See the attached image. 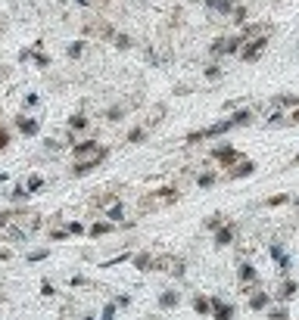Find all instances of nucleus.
Listing matches in <instances>:
<instances>
[{"label":"nucleus","instance_id":"nucleus-35","mask_svg":"<svg viewBox=\"0 0 299 320\" xmlns=\"http://www.w3.org/2000/svg\"><path fill=\"white\" fill-rule=\"evenodd\" d=\"M81 50H84V47H81V44H72V47H69V56H72V59H75V56H81Z\"/></svg>","mask_w":299,"mask_h":320},{"label":"nucleus","instance_id":"nucleus-38","mask_svg":"<svg viewBox=\"0 0 299 320\" xmlns=\"http://www.w3.org/2000/svg\"><path fill=\"white\" fill-rule=\"evenodd\" d=\"M34 63H38V65H47V63H50V59H47V56H44V53H34Z\"/></svg>","mask_w":299,"mask_h":320},{"label":"nucleus","instance_id":"nucleus-20","mask_svg":"<svg viewBox=\"0 0 299 320\" xmlns=\"http://www.w3.org/2000/svg\"><path fill=\"white\" fill-rule=\"evenodd\" d=\"M112 230V224H94V227H90V236H106Z\"/></svg>","mask_w":299,"mask_h":320},{"label":"nucleus","instance_id":"nucleus-45","mask_svg":"<svg viewBox=\"0 0 299 320\" xmlns=\"http://www.w3.org/2000/svg\"><path fill=\"white\" fill-rule=\"evenodd\" d=\"M0 78H3V68H0Z\"/></svg>","mask_w":299,"mask_h":320},{"label":"nucleus","instance_id":"nucleus-5","mask_svg":"<svg viewBox=\"0 0 299 320\" xmlns=\"http://www.w3.org/2000/svg\"><path fill=\"white\" fill-rule=\"evenodd\" d=\"M212 156L222 162V165H234V162H240V156H237V149H231V146H218Z\"/></svg>","mask_w":299,"mask_h":320},{"label":"nucleus","instance_id":"nucleus-10","mask_svg":"<svg viewBox=\"0 0 299 320\" xmlns=\"http://www.w3.org/2000/svg\"><path fill=\"white\" fill-rule=\"evenodd\" d=\"M268 302H271L268 292H256V295L249 299V308H252V311H262V308H268Z\"/></svg>","mask_w":299,"mask_h":320},{"label":"nucleus","instance_id":"nucleus-17","mask_svg":"<svg viewBox=\"0 0 299 320\" xmlns=\"http://www.w3.org/2000/svg\"><path fill=\"white\" fill-rule=\"evenodd\" d=\"M122 215H125V208H122V202H112V208L106 211V218H109V221H122Z\"/></svg>","mask_w":299,"mask_h":320},{"label":"nucleus","instance_id":"nucleus-28","mask_svg":"<svg viewBox=\"0 0 299 320\" xmlns=\"http://www.w3.org/2000/svg\"><path fill=\"white\" fill-rule=\"evenodd\" d=\"M206 227H212V230H218V227H222V215H212L209 221H206Z\"/></svg>","mask_w":299,"mask_h":320},{"label":"nucleus","instance_id":"nucleus-11","mask_svg":"<svg viewBox=\"0 0 299 320\" xmlns=\"http://www.w3.org/2000/svg\"><path fill=\"white\" fill-rule=\"evenodd\" d=\"M181 302V295L175 292V289H168V292H162V295H159V308H175Z\"/></svg>","mask_w":299,"mask_h":320},{"label":"nucleus","instance_id":"nucleus-40","mask_svg":"<svg viewBox=\"0 0 299 320\" xmlns=\"http://www.w3.org/2000/svg\"><path fill=\"white\" fill-rule=\"evenodd\" d=\"M50 240H56V243L66 240V230H53V233H50Z\"/></svg>","mask_w":299,"mask_h":320},{"label":"nucleus","instance_id":"nucleus-42","mask_svg":"<svg viewBox=\"0 0 299 320\" xmlns=\"http://www.w3.org/2000/svg\"><path fill=\"white\" fill-rule=\"evenodd\" d=\"M81 320H97V317H94V314H84V317H81Z\"/></svg>","mask_w":299,"mask_h":320},{"label":"nucleus","instance_id":"nucleus-16","mask_svg":"<svg viewBox=\"0 0 299 320\" xmlns=\"http://www.w3.org/2000/svg\"><path fill=\"white\" fill-rule=\"evenodd\" d=\"M41 187H44V177H38V174H31V177H28V184H25L28 193H38Z\"/></svg>","mask_w":299,"mask_h":320},{"label":"nucleus","instance_id":"nucleus-18","mask_svg":"<svg viewBox=\"0 0 299 320\" xmlns=\"http://www.w3.org/2000/svg\"><path fill=\"white\" fill-rule=\"evenodd\" d=\"M134 264L141 267V270H150V267H153V258H150V255H137V258H134Z\"/></svg>","mask_w":299,"mask_h":320},{"label":"nucleus","instance_id":"nucleus-2","mask_svg":"<svg viewBox=\"0 0 299 320\" xmlns=\"http://www.w3.org/2000/svg\"><path fill=\"white\" fill-rule=\"evenodd\" d=\"M100 159H106V149H103V152H97V156L78 159V162H75V168H72V174H75V177H81V174H87L90 168H97V165H100Z\"/></svg>","mask_w":299,"mask_h":320},{"label":"nucleus","instance_id":"nucleus-29","mask_svg":"<svg viewBox=\"0 0 299 320\" xmlns=\"http://www.w3.org/2000/svg\"><path fill=\"white\" fill-rule=\"evenodd\" d=\"M218 75H222V68H218V65H209V68H206V78H209V81H215Z\"/></svg>","mask_w":299,"mask_h":320},{"label":"nucleus","instance_id":"nucleus-27","mask_svg":"<svg viewBox=\"0 0 299 320\" xmlns=\"http://www.w3.org/2000/svg\"><path fill=\"white\" fill-rule=\"evenodd\" d=\"M44 258H47V249H38V252L28 255V261H44Z\"/></svg>","mask_w":299,"mask_h":320},{"label":"nucleus","instance_id":"nucleus-19","mask_svg":"<svg viewBox=\"0 0 299 320\" xmlns=\"http://www.w3.org/2000/svg\"><path fill=\"white\" fill-rule=\"evenodd\" d=\"M31 193H28V190L25 187H13V193H9V199H16V202H22V199H28Z\"/></svg>","mask_w":299,"mask_h":320},{"label":"nucleus","instance_id":"nucleus-23","mask_svg":"<svg viewBox=\"0 0 299 320\" xmlns=\"http://www.w3.org/2000/svg\"><path fill=\"white\" fill-rule=\"evenodd\" d=\"M231 122H234V125H249V122H252V112H237Z\"/></svg>","mask_w":299,"mask_h":320},{"label":"nucleus","instance_id":"nucleus-4","mask_svg":"<svg viewBox=\"0 0 299 320\" xmlns=\"http://www.w3.org/2000/svg\"><path fill=\"white\" fill-rule=\"evenodd\" d=\"M16 128L25 137H34V134L41 131V122H38V118H25V115H22V118H16Z\"/></svg>","mask_w":299,"mask_h":320},{"label":"nucleus","instance_id":"nucleus-3","mask_svg":"<svg viewBox=\"0 0 299 320\" xmlns=\"http://www.w3.org/2000/svg\"><path fill=\"white\" fill-rule=\"evenodd\" d=\"M97 152H103V149H100V143H94V140L75 143V159H87V156H97Z\"/></svg>","mask_w":299,"mask_h":320},{"label":"nucleus","instance_id":"nucleus-39","mask_svg":"<svg viewBox=\"0 0 299 320\" xmlns=\"http://www.w3.org/2000/svg\"><path fill=\"white\" fill-rule=\"evenodd\" d=\"M6 143H9V134H6V131H3V128H0V149H3V146H6Z\"/></svg>","mask_w":299,"mask_h":320},{"label":"nucleus","instance_id":"nucleus-9","mask_svg":"<svg viewBox=\"0 0 299 320\" xmlns=\"http://www.w3.org/2000/svg\"><path fill=\"white\" fill-rule=\"evenodd\" d=\"M296 289H299V283H293V280H287L284 286H281V292H274V295H278L281 302H290L293 295H296Z\"/></svg>","mask_w":299,"mask_h":320},{"label":"nucleus","instance_id":"nucleus-22","mask_svg":"<svg viewBox=\"0 0 299 320\" xmlns=\"http://www.w3.org/2000/svg\"><path fill=\"white\" fill-rule=\"evenodd\" d=\"M144 137H147V131H144V128H134V131L128 134V143H141Z\"/></svg>","mask_w":299,"mask_h":320},{"label":"nucleus","instance_id":"nucleus-24","mask_svg":"<svg viewBox=\"0 0 299 320\" xmlns=\"http://www.w3.org/2000/svg\"><path fill=\"white\" fill-rule=\"evenodd\" d=\"M116 47H119V50H128V47H131V38H128V34H116Z\"/></svg>","mask_w":299,"mask_h":320},{"label":"nucleus","instance_id":"nucleus-25","mask_svg":"<svg viewBox=\"0 0 299 320\" xmlns=\"http://www.w3.org/2000/svg\"><path fill=\"white\" fill-rule=\"evenodd\" d=\"M116 308H119V305H106V308H103V317H100V320H116Z\"/></svg>","mask_w":299,"mask_h":320},{"label":"nucleus","instance_id":"nucleus-36","mask_svg":"<svg viewBox=\"0 0 299 320\" xmlns=\"http://www.w3.org/2000/svg\"><path fill=\"white\" fill-rule=\"evenodd\" d=\"M234 19H237V22H246V9H243V6L234 9Z\"/></svg>","mask_w":299,"mask_h":320},{"label":"nucleus","instance_id":"nucleus-33","mask_svg":"<svg viewBox=\"0 0 299 320\" xmlns=\"http://www.w3.org/2000/svg\"><path fill=\"white\" fill-rule=\"evenodd\" d=\"M278 264H281V267H278V270H281V274H287V270H290V267H293V264H290V258H287V255L281 258V261H278Z\"/></svg>","mask_w":299,"mask_h":320},{"label":"nucleus","instance_id":"nucleus-30","mask_svg":"<svg viewBox=\"0 0 299 320\" xmlns=\"http://www.w3.org/2000/svg\"><path fill=\"white\" fill-rule=\"evenodd\" d=\"M66 233H84V227H81V224H78V221H72V224H69V227H66Z\"/></svg>","mask_w":299,"mask_h":320},{"label":"nucleus","instance_id":"nucleus-37","mask_svg":"<svg viewBox=\"0 0 299 320\" xmlns=\"http://www.w3.org/2000/svg\"><path fill=\"white\" fill-rule=\"evenodd\" d=\"M38 100H41L38 93H28V97H25V106H38Z\"/></svg>","mask_w":299,"mask_h":320},{"label":"nucleus","instance_id":"nucleus-1","mask_svg":"<svg viewBox=\"0 0 299 320\" xmlns=\"http://www.w3.org/2000/svg\"><path fill=\"white\" fill-rule=\"evenodd\" d=\"M265 47H268V34H259V38L249 41V47H243V50H240V56H243L246 63H252V59L262 56V50H265Z\"/></svg>","mask_w":299,"mask_h":320},{"label":"nucleus","instance_id":"nucleus-41","mask_svg":"<svg viewBox=\"0 0 299 320\" xmlns=\"http://www.w3.org/2000/svg\"><path fill=\"white\" fill-rule=\"evenodd\" d=\"M116 305H122V308H125V305H131V295H119Z\"/></svg>","mask_w":299,"mask_h":320},{"label":"nucleus","instance_id":"nucleus-14","mask_svg":"<svg viewBox=\"0 0 299 320\" xmlns=\"http://www.w3.org/2000/svg\"><path fill=\"white\" fill-rule=\"evenodd\" d=\"M193 308H197V314L200 317H206L212 311V305H209V299H203V295H197V299H193Z\"/></svg>","mask_w":299,"mask_h":320},{"label":"nucleus","instance_id":"nucleus-26","mask_svg":"<svg viewBox=\"0 0 299 320\" xmlns=\"http://www.w3.org/2000/svg\"><path fill=\"white\" fill-rule=\"evenodd\" d=\"M41 295H47V299H50V295H56L53 283H47V280H44V283H41Z\"/></svg>","mask_w":299,"mask_h":320},{"label":"nucleus","instance_id":"nucleus-31","mask_svg":"<svg viewBox=\"0 0 299 320\" xmlns=\"http://www.w3.org/2000/svg\"><path fill=\"white\" fill-rule=\"evenodd\" d=\"M271 258H274V261H281V258H284V249H281L278 243H274V246H271Z\"/></svg>","mask_w":299,"mask_h":320},{"label":"nucleus","instance_id":"nucleus-43","mask_svg":"<svg viewBox=\"0 0 299 320\" xmlns=\"http://www.w3.org/2000/svg\"><path fill=\"white\" fill-rule=\"evenodd\" d=\"M290 118H296V122H299V109H296V112H293V115H290Z\"/></svg>","mask_w":299,"mask_h":320},{"label":"nucleus","instance_id":"nucleus-32","mask_svg":"<svg viewBox=\"0 0 299 320\" xmlns=\"http://www.w3.org/2000/svg\"><path fill=\"white\" fill-rule=\"evenodd\" d=\"M106 115H109V122H119V118H122V109H119V106H112Z\"/></svg>","mask_w":299,"mask_h":320},{"label":"nucleus","instance_id":"nucleus-15","mask_svg":"<svg viewBox=\"0 0 299 320\" xmlns=\"http://www.w3.org/2000/svg\"><path fill=\"white\" fill-rule=\"evenodd\" d=\"M69 128H72V131H81V128H87V118L78 112V115H72L69 118Z\"/></svg>","mask_w":299,"mask_h":320},{"label":"nucleus","instance_id":"nucleus-44","mask_svg":"<svg viewBox=\"0 0 299 320\" xmlns=\"http://www.w3.org/2000/svg\"><path fill=\"white\" fill-rule=\"evenodd\" d=\"M78 3H87V0H78Z\"/></svg>","mask_w":299,"mask_h":320},{"label":"nucleus","instance_id":"nucleus-7","mask_svg":"<svg viewBox=\"0 0 299 320\" xmlns=\"http://www.w3.org/2000/svg\"><path fill=\"white\" fill-rule=\"evenodd\" d=\"M234 243V227H218L215 230V246L218 249H224V246H231Z\"/></svg>","mask_w":299,"mask_h":320},{"label":"nucleus","instance_id":"nucleus-21","mask_svg":"<svg viewBox=\"0 0 299 320\" xmlns=\"http://www.w3.org/2000/svg\"><path fill=\"white\" fill-rule=\"evenodd\" d=\"M197 184H200L203 190H206V187H212V184H215V174H212V171H206V174H200V177H197Z\"/></svg>","mask_w":299,"mask_h":320},{"label":"nucleus","instance_id":"nucleus-6","mask_svg":"<svg viewBox=\"0 0 299 320\" xmlns=\"http://www.w3.org/2000/svg\"><path fill=\"white\" fill-rule=\"evenodd\" d=\"M206 9H209V13H218V16H227L234 9V3H231V0H209Z\"/></svg>","mask_w":299,"mask_h":320},{"label":"nucleus","instance_id":"nucleus-34","mask_svg":"<svg viewBox=\"0 0 299 320\" xmlns=\"http://www.w3.org/2000/svg\"><path fill=\"white\" fill-rule=\"evenodd\" d=\"M271 320H287V311H284V308H274V311H271Z\"/></svg>","mask_w":299,"mask_h":320},{"label":"nucleus","instance_id":"nucleus-13","mask_svg":"<svg viewBox=\"0 0 299 320\" xmlns=\"http://www.w3.org/2000/svg\"><path fill=\"white\" fill-rule=\"evenodd\" d=\"M237 277L243 280V283H252V280H256V267H252V264H240V270H237Z\"/></svg>","mask_w":299,"mask_h":320},{"label":"nucleus","instance_id":"nucleus-12","mask_svg":"<svg viewBox=\"0 0 299 320\" xmlns=\"http://www.w3.org/2000/svg\"><path fill=\"white\" fill-rule=\"evenodd\" d=\"M252 171H256V165H252V162H240L237 168L231 171V177L237 181V177H246V174H252Z\"/></svg>","mask_w":299,"mask_h":320},{"label":"nucleus","instance_id":"nucleus-8","mask_svg":"<svg viewBox=\"0 0 299 320\" xmlns=\"http://www.w3.org/2000/svg\"><path fill=\"white\" fill-rule=\"evenodd\" d=\"M209 305H212V311H215L218 320H231V317H234V305H222L218 299H212Z\"/></svg>","mask_w":299,"mask_h":320}]
</instances>
